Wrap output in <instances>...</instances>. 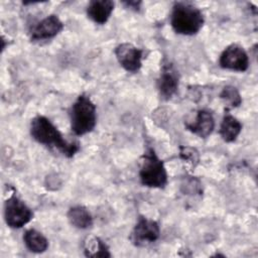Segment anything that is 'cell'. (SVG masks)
Here are the masks:
<instances>
[{
    "mask_svg": "<svg viewBox=\"0 0 258 258\" xmlns=\"http://www.w3.org/2000/svg\"><path fill=\"white\" fill-rule=\"evenodd\" d=\"M31 137L48 148H55L66 157H73L80 150V143L77 141H67L60 131L51 121L41 115L35 116L30 123Z\"/></svg>",
    "mask_w": 258,
    "mask_h": 258,
    "instance_id": "obj_1",
    "label": "cell"
},
{
    "mask_svg": "<svg viewBox=\"0 0 258 258\" xmlns=\"http://www.w3.org/2000/svg\"><path fill=\"white\" fill-rule=\"evenodd\" d=\"M205 22L202 11L188 2H175L170 14L172 29L181 35L197 34Z\"/></svg>",
    "mask_w": 258,
    "mask_h": 258,
    "instance_id": "obj_2",
    "label": "cell"
},
{
    "mask_svg": "<svg viewBox=\"0 0 258 258\" xmlns=\"http://www.w3.org/2000/svg\"><path fill=\"white\" fill-rule=\"evenodd\" d=\"M70 119L75 135L82 136L92 132L97 123L96 105L87 95H80L72 106Z\"/></svg>",
    "mask_w": 258,
    "mask_h": 258,
    "instance_id": "obj_3",
    "label": "cell"
},
{
    "mask_svg": "<svg viewBox=\"0 0 258 258\" xmlns=\"http://www.w3.org/2000/svg\"><path fill=\"white\" fill-rule=\"evenodd\" d=\"M139 178L147 187L163 188L167 184L166 168L153 148H148L141 157Z\"/></svg>",
    "mask_w": 258,
    "mask_h": 258,
    "instance_id": "obj_4",
    "label": "cell"
},
{
    "mask_svg": "<svg viewBox=\"0 0 258 258\" xmlns=\"http://www.w3.org/2000/svg\"><path fill=\"white\" fill-rule=\"evenodd\" d=\"M33 218V213L24 202L15 194H12L4 204V219L8 227L12 229L22 228Z\"/></svg>",
    "mask_w": 258,
    "mask_h": 258,
    "instance_id": "obj_5",
    "label": "cell"
},
{
    "mask_svg": "<svg viewBox=\"0 0 258 258\" xmlns=\"http://www.w3.org/2000/svg\"><path fill=\"white\" fill-rule=\"evenodd\" d=\"M160 236V228L156 221L139 217L131 234L130 241L136 247H145L154 243Z\"/></svg>",
    "mask_w": 258,
    "mask_h": 258,
    "instance_id": "obj_6",
    "label": "cell"
},
{
    "mask_svg": "<svg viewBox=\"0 0 258 258\" xmlns=\"http://www.w3.org/2000/svg\"><path fill=\"white\" fill-rule=\"evenodd\" d=\"M219 64L225 70L246 72L249 68V56L241 45L232 43L222 51Z\"/></svg>",
    "mask_w": 258,
    "mask_h": 258,
    "instance_id": "obj_7",
    "label": "cell"
},
{
    "mask_svg": "<svg viewBox=\"0 0 258 258\" xmlns=\"http://www.w3.org/2000/svg\"><path fill=\"white\" fill-rule=\"evenodd\" d=\"M115 55L120 66L129 73H137L142 67L143 50L132 43L123 42L117 45Z\"/></svg>",
    "mask_w": 258,
    "mask_h": 258,
    "instance_id": "obj_8",
    "label": "cell"
},
{
    "mask_svg": "<svg viewBox=\"0 0 258 258\" xmlns=\"http://www.w3.org/2000/svg\"><path fill=\"white\" fill-rule=\"evenodd\" d=\"M63 29V23L57 15L51 14L33 25L29 31L31 41H41L56 36Z\"/></svg>",
    "mask_w": 258,
    "mask_h": 258,
    "instance_id": "obj_9",
    "label": "cell"
},
{
    "mask_svg": "<svg viewBox=\"0 0 258 258\" xmlns=\"http://www.w3.org/2000/svg\"><path fill=\"white\" fill-rule=\"evenodd\" d=\"M179 77L177 71L169 62L164 63L157 79V90L164 100H169L177 91Z\"/></svg>",
    "mask_w": 258,
    "mask_h": 258,
    "instance_id": "obj_10",
    "label": "cell"
},
{
    "mask_svg": "<svg viewBox=\"0 0 258 258\" xmlns=\"http://www.w3.org/2000/svg\"><path fill=\"white\" fill-rule=\"evenodd\" d=\"M185 127L188 131L201 138H207L215 128V119L209 110H199L192 122H186Z\"/></svg>",
    "mask_w": 258,
    "mask_h": 258,
    "instance_id": "obj_11",
    "label": "cell"
},
{
    "mask_svg": "<svg viewBox=\"0 0 258 258\" xmlns=\"http://www.w3.org/2000/svg\"><path fill=\"white\" fill-rule=\"evenodd\" d=\"M114 6L115 4L111 0H93L87 7V15L95 23L105 24L109 20Z\"/></svg>",
    "mask_w": 258,
    "mask_h": 258,
    "instance_id": "obj_12",
    "label": "cell"
},
{
    "mask_svg": "<svg viewBox=\"0 0 258 258\" xmlns=\"http://www.w3.org/2000/svg\"><path fill=\"white\" fill-rule=\"evenodd\" d=\"M67 217L70 224L77 229L87 230L93 226V217L83 206H75L70 208Z\"/></svg>",
    "mask_w": 258,
    "mask_h": 258,
    "instance_id": "obj_13",
    "label": "cell"
},
{
    "mask_svg": "<svg viewBox=\"0 0 258 258\" xmlns=\"http://www.w3.org/2000/svg\"><path fill=\"white\" fill-rule=\"evenodd\" d=\"M242 131V124L240 121L232 116L226 114L220 125V135L225 142H233L237 139Z\"/></svg>",
    "mask_w": 258,
    "mask_h": 258,
    "instance_id": "obj_14",
    "label": "cell"
},
{
    "mask_svg": "<svg viewBox=\"0 0 258 258\" xmlns=\"http://www.w3.org/2000/svg\"><path fill=\"white\" fill-rule=\"evenodd\" d=\"M23 242L25 247L32 253H43L48 248L47 239L37 230L29 229L26 230L23 235Z\"/></svg>",
    "mask_w": 258,
    "mask_h": 258,
    "instance_id": "obj_15",
    "label": "cell"
},
{
    "mask_svg": "<svg viewBox=\"0 0 258 258\" xmlns=\"http://www.w3.org/2000/svg\"><path fill=\"white\" fill-rule=\"evenodd\" d=\"M84 253L87 257H111L106 243L95 236L87 237L84 241Z\"/></svg>",
    "mask_w": 258,
    "mask_h": 258,
    "instance_id": "obj_16",
    "label": "cell"
},
{
    "mask_svg": "<svg viewBox=\"0 0 258 258\" xmlns=\"http://www.w3.org/2000/svg\"><path fill=\"white\" fill-rule=\"evenodd\" d=\"M220 98L223 101V103L230 108H236L239 107L242 103V98L234 86H226L223 88L222 92L220 93Z\"/></svg>",
    "mask_w": 258,
    "mask_h": 258,
    "instance_id": "obj_17",
    "label": "cell"
},
{
    "mask_svg": "<svg viewBox=\"0 0 258 258\" xmlns=\"http://www.w3.org/2000/svg\"><path fill=\"white\" fill-rule=\"evenodd\" d=\"M179 156L183 161H186L187 163H189L194 168L197 166L200 160L199 152L197 151V149L188 146L179 147Z\"/></svg>",
    "mask_w": 258,
    "mask_h": 258,
    "instance_id": "obj_18",
    "label": "cell"
},
{
    "mask_svg": "<svg viewBox=\"0 0 258 258\" xmlns=\"http://www.w3.org/2000/svg\"><path fill=\"white\" fill-rule=\"evenodd\" d=\"M126 7L134 10V11H139L140 6H141V1H123L122 2Z\"/></svg>",
    "mask_w": 258,
    "mask_h": 258,
    "instance_id": "obj_19",
    "label": "cell"
}]
</instances>
